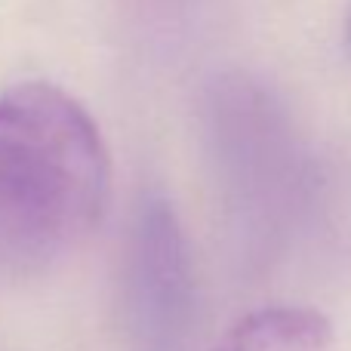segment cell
<instances>
[{"mask_svg":"<svg viewBox=\"0 0 351 351\" xmlns=\"http://www.w3.org/2000/svg\"><path fill=\"white\" fill-rule=\"evenodd\" d=\"M105 197L108 154L93 117L49 84L0 93V284L65 259Z\"/></svg>","mask_w":351,"mask_h":351,"instance_id":"cell-1","label":"cell"},{"mask_svg":"<svg viewBox=\"0 0 351 351\" xmlns=\"http://www.w3.org/2000/svg\"><path fill=\"white\" fill-rule=\"evenodd\" d=\"M213 351H336V333L315 308L271 305L228 327Z\"/></svg>","mask_w":351,"mask_h":351,"instance_id":"cell-2","label":"cell"}]
</instances>
